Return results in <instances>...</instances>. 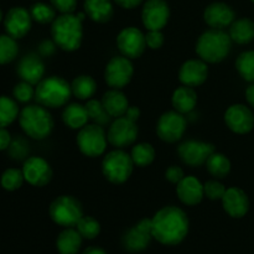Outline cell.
<instances>
[{
  "mask_svg": "<svg viewBox=\"0 0 254 254\" xmlns=\"http://www.w3.org/2000/svg\"><path fill=\"white\" fill-rule=\"evenodd\" d=\"M153 240L151 218H143L134 227L128 230L123 237V246L129 252H143Z\"/></svg>",
  "mask_w": 254,
  "mask_h": 254,
  "instance_id": "cell-15",
  "label": "cell"
},
{
  "mask_svg": "<svg viewBox=\"0 0 254 254\" xmlns=\"http://www.w3.org/2000/svg\"><path fill=\"white\" fill-rule=\"evenodd\" d=\"M12 97L16 102L20 103H29L35 98V88L32 84L21 81L12 89Z\"/></svg>",
  "mask_w": 254,
  "mask_h": 254,
  "instance_id": "cell-40",
  "label": "cell"
},
{
  "mask_svg": "<svg viewBox=\"0 0 254 254\" xmlns=\"http://www.w3.org/2000/svg\"><path fill=\"white\" fill-rule=\"evenodd\" d=\"M56 47L57 46L54 42V40H52V41L45 40V41H42L41 44L39 45V52L41 56H51L55 52V49H56Z\"/></svg>",
  "mask_w": 254,
  "mask_h": 254,
  "instance_id": "cell-47",
  "label": "cell"
},
{
  "mask_svg": "<svg viewBox=\"0 0 254 254\" xmlns=\"http://www.w3.org/2000/svg\"><path fill=\"white\" fill-rule=\"evenodd\" d=\"M71 96V84L59 76L42 78L35 88L36 102L49 109H56L67 106Z\"/></svg>",
  "mask_w": 254,
  "mask_h": 254,
  "instance_id": "cell-5",
  "label": "cell"
},
{
  "mask_svg": "<svg viewBox=\"0 0 254 254\" xmlns=\"http://www.w3.org/2000/svg\"><path fill=\"white\" fill-rule=\"evenodd\" d=\"M205 166L208 173H210V175L217 179V180H222V179L227 178L228 174L231 173L230 159L222 153H216L215 151L207 159Z\"/></svg>",
  "mask_w": 254,
  "mask_h": 254,
  "instance_id": "cell-31",
  "label": "cell"
},
{
  "mask_svg": "<svg viewBox=\"0 0 254 254\" xmlns=\"http://www.w3.org/2000/svg\"><path fill=\"white\" fill-rule=\"evenodd\" d=\"M32 17L29 10L22 6H14L4 17L5 31L12 39L20 40L26 36L31 30Z\"/></svg>",
  "mask_w": 254,
  "mask_h": 254,
  "instance_id": "cell-17",
  "label": "cell"
},
{
  "mask_svg": "<svg viewBox=\"0 0 254 254\" xmlns=\"http://www.w3.org/2000/svg\"><path fill=\"white\" fill-rule=\"evenodd\" d=\"M86 12L61 14L51 25V36L59 49L66 52L78 50L83 40V21Z\"/></svg>",
  "mask_w": 254,
  "mask_h": 254,
  "instance_id": "cell-2",
  "label": "cell"
},
{
  "mask_svg": "<svg viewBox=\"0 0 254 254\" xmlns=\"http://www.w3.org/2000/svg\"><path fill=\"white\" fill-rule=\"evenodd\" d=\"M126 117L128 119H130V121L136 122L139 119V117H140V109L135 106L129 107L128 111H127V113H126Z\"/></svg>",
  "mask_w": 254,
  "mask_h": 254,
  "instance_id": "cell-49",
  "label": "cell"
},
{
  "mask_svg": "<svg viewBox=\"0 0 254 254\" xmlns=\"http://www.w3.org/2000/svg\"><path fill=\"white\" fill-rule=\"evenodd\" d=\"M101 102L107 113L114 119L126 116L127 111L129 108L128 98L121 89L111 88L103 94Z\"/></svg>",
  "mask_w": 254,
  "mask_h": 254,
  "instance_id": "cell-24",
  "label": "cell"
},
{
  "mask_svg": "<svg viewBox=\"0 0 254 254\" xmlns=\"http://www.w3.org/2000/svg\"><path fill=\"white\" fill-rule=\"evenodd\" d=\"M203 20L211 29L225 30L236 20L235 10L225 2H212L203 11Z\"/></svg>",
  "mask_w": 254,
  "mask_h": 254,
  "instance_id": "cell-19",
  "label": "cell"
},
{
  "mask_svg": "<svg viewBox=\"0 0 254 254\" xmlns=\"http://www.w3.org/2000/svg\"><path fill=\"white\" fill-rule=\"evenodd\" d=\"M49 215L56 225L64 228H71L76 227L78 221L83 217V208L81 202L73 196L62 195L52 201Z\"/></svg>",
  "mask_w": 254,
  "mask_h": 254,
  "instance_id": "cell-7",
  "label": "cell"
},
{
  "mask_svg": "<svg viewBox=\"0 0 254 254\" xmlns=\"http://www.w3.org/2000/svg\"><path fill=\"white\" fill-rule=\"evenodd\" d=\"M84 12L94 22L106 24L114 15L111 0H84Z\"/></svg>",
  "mask_w": 254,
  "mask_h": 254,
  "instance_id": "cell-25",
  "label": "cell"
},
{
  "mask_svg": "<svg viewBox=\"0 0 254 254\" xmlns=\"http://www.w3.org/2000/svg\"><path fill=\"white\" fill-rule=\"evenodd\" d=\"M208 77V67L205 61L201 59L188 60L184 62L179 71V79L184 86L195 87L201 86L206 82Z\"/></svg>",
  "mask_w": 254,
  "mask_h": 254,
  "instance_id": "cell-20",
  "label": "cell"
},
{
  "mask_svg": "<svg viewBox=\"0 0 254 254\" xmlns=\"http://www.w3.org/2000/svg\"><path fill=\"white\" fill-rule=\"evenodd\" d=\"M188 128V121L184 114L176 111L165 112L156 123V134L165 143L181 140Z\"/></svg>",
  "mask_w": 254,
  "mask_h": 254,
  "instance_id": "cell-11",
  "label": "cell"
},
{
  "mask_svg": "<svg viewBox=\"0 0 254 254\" xmlns=\"http://www.w3.org/2000/svg\"><path fill=\"white\" fill-rule=\"evenodd\" d=\"M30 14L34 21L39 24L46 25L52 24L54 20L56 19V9L52 5H47L45 2H35L30 7Z\"/></svg>",
  "mask_w": 254,
  "mask_h": 254,
  "instance_id": "cell-37",
  "label": "cell"
},
{
  "mask_svg": "<svg viewBox=\"0 0 254 254\" xmlns=\"http://www.w3.org/2000/svg\"><path fill=\"white\" fill-rule=\"evenodd\" d=\"M146 46L150 50H159L163 47L165 42V37L161 30H149L148 34L145 35Z\"/></svg>",
  "mask_w": 254,
  "mask_h": 254,
  "instance_id": "cell-42",
  "label": "cell"
},
{
  "mask_svg": "<svg viewBox=\"0 0 254 254\" xmlns=\"http://www.w3.org/2000/svg\"><path fill=\"white\" fill-rule=\"evenodd\" d=\"M232 40L223 30L210 29L203 32L196 42V54L206 64H218L230 55Z\"/></svg>",
  "mask_w": 254,
  "mask_h": 254,
  "instance_id": "cell-4",
  "label": "cell"
},
{
  "mask_svg": "<svg viewBox=\"0 0 254 254\" xmlns=\"http://www.w3.org/2000/svg\"><path fill=\"white\" fill-rule=\"evenodd\" d=\"M76 230L83 240H94L101 233V223L92 216H83L76 225Z\"/></svg>",
  "mask_w": 254,
  "mask_h": 254,
  "instance_id": "cell-39",
  "label": "cell"
},
{
  "mask_svg": "<svg viewBox=\"0 0 254 254\" xmlns=\"http://www.w3.org/2000/svg\"><path fill=\"white\" fill-rule=\"evenodd\" d=\"M62 121L68 128L79 130L84 126H87L89 121L86 106H82L79 103H69L64 106V112H62Z\"/></svg>",
  "mask_w": 254,
  "mask_h": 254,
  "instance_id": "cell-27",
  "label": "cell"
},
{
  "mask_svg": "<svg viewBox=\"0 0 254 254\" xmlns=\"http://www.w3.org/2000/svg\"><path fill=\"white\" fill-rule=\"evenodd\" d=\"M165 178L169 183L176 184V185H178V184L185 178V174H184V170L180 168V166L171 165L170 168L166 169Z\"/></svg>",
  "mask_w": 254,
  "mask_h": 254,
  "instance_id": "cell-45",
  "label": "cell"
},
{
  "mask_svg": "<svg viewBox=\"0 0 254 254\" xmlns=\"http://www.w3.org/2000/svg\"><path fill=\"white\" fill-rule=\"evenodd\" d=\"M215 146L201 140H186L178 148V154L184 164L192 168L205 165L207 159L215 153Z\"/></svg>",
  "mask_w": 254,
  "mask_h": 254,
  "instance_id": "cell-13",
  "label": "cell"
},
{
  "mask_svg": "<svg viewBox=\"0 0 254 254\" xmlns=\"http://www.w3.org/2000/svg\"><path fill=\"white\" fill-rule=\"evenodd\" d=\"M19 106L14 98L0 96V128H6L19 118Z\"/></svg>",
  "mask_w": 254,
  "mask_h": 254,
  "instance_id": "cell-32",
  "label": "cell"
},
{
  "mask_svg": "<svg viewBox=\"0 0 254 254\" xmlns=\"http://www.w3.org/2000/svg\"><path fill=\"white\" fill-rule=\"evenodd\" d=\"M123 9H134L143 2V0H114Z\"/></svg>",
  "mask_w": 254,
  "mask_h": 254,
  "instance_id": "cell-48",
  "label": "cell"
},
{
  "mask_svg": "<svg viewBox=\"0 0 254 254\" xmlns=\"http://www.w3.org/2000/svg\"><path fill=\"white\" fill-rule=\"evenodd\" d=\"M17 119L22 131L35 140L46 139L54 130V118L49 108L41 104H29L24 107Z\"/></svg>",
  "mask_w": 254,
  "mask_h": 254,
  "instance_id": "cell-3",
  "label": "cell"
},
{
  "mask_svg": "<svg viewBox=\"0 0 254 254\" xmlns=\"http://www.w3.org/2000/svg\"><path fill=\"white\" fill-rule=\"evenodd\" d=\"M170 17V7L165 0H148L141 10V21L146 30H163Z\"/></svg>",
  "mask_w": 254,
  "mask_h": 254,
  "instance_id": "cell-16",
  "label": "cell"
},
{
  "mask_svg": "<svg viewBox=\"0 0 254 254\" xmlns=\"http://www.w3.org/2000/svg\"><path fill=\"white\" fill-rule=\"evenodd\" d=\"M19 54L16 40L9 35H0V64H7L14 61Z\"/></svg>",
  "mask_w": 254,
  "mask_h": 254,
  "instance_id": "cell-36",
  "label": "cell"
},
{
  "mask_svg": "<svg viewBox=\"0 0 254 254\" xmlns=\"http://www.w3.org/2000/svg\"><path fill=\"white\" fill-rule=\"evenodd\" d=\"M11 134L6 128H0V151L7 150L11 145Z\"/></svg>",
  "mask_w": 254,
  "mask_h": 254,
  "instance_id": "cell-46",
  "label": "cell"
},
{
  "mask_svg": "<svg viewBox=\"0 0 254 254\" xmlns=\"http://www.w3.org/2000/svg\"><path fill=\"white\" fill-rule=\"evenodd\" d=\"M174 109L181 114H189L195 109L197 104V94L192 87L181 86L174 91L171 97Z\"/></svg>",
  "mask_w": 254,
  "mask_h": 254,
  "instance_id": "cell-26",
  "label": "cell"
},
{
  "mask_svg": "<svg viewBox=\"0 0 254 254\" xmlns=\"http://www.w3.org/2000/svg\"><path fill=\"white\" fill-rule=\"evenodd\" d=\"M153 238L164 246H178L189 233L190 222L185 211L178 206H165L151 218Z\"/></svg>",
  "mask_w": 254,
  "mask_h": 254,
  "instance_id": "cell-1",
  "label": "cell"
},
{
  "mask_svg": "<svg viewBox=\"0 0 254 254\" xmlns=\"http://www.w3.org/2000/svg\"><path fill=\"white\" fill-rule=\"evenodd\" d=\"M139 129L136 127V122L130 121L126 116L116 118L109 124L108 143L116 149H124L135 143L138 138Z\"/></svg>",
  "mask_w": 254,
  "mask_h": 254,
  "instance_id": "cell-9",
  "label": "cell"
},
{
  "mask_svg": "<svg viewBox=\"0 0 254 254\" xmlns=\"http://www.w3.org/2000/svg\"><path fill=\"white\" fill-rule=\"evenodd\" d=\"M27 144L25 141H22L21 139H16V140L11 141V145H10L9 151L11 158L20 160V159H24L25 155L27 154Z\"/></svg>",
  "mask_w": 254,
  "mask_h": 254,
  "instance_id": "cell-44",
  "label": "cell"
},
{
  "mask_svg": "<svg viewBox=\"0 0 254 254\" xmlns=\"http://www.w3.org/2000/svg\"><path fill=\"white\" fill-rule=\"evenodd\" d=\"M22 174L25 181L35 188H44L52 180V169L50 164L41 156H30L24 161Z\"/></svg>",
  "mask_w": 254,
  "mask_h": 254,
  "instance_id": "cell-14",
  "label": "cell"
},
{
  "mask_svg": "<svg viewBox=\"0 0 254 254\" xmlns=\"http://www.w3.org/2000/svg\"><path fill=\"white\" fill-rule=\"evenodd\" d=\"M134 67L131 60L126 56H114L107 64L104 69V79L111 88L122 89L131 81Z\"/></svg>",
  "mask_w": 254,
  "mask_h": 254,
  "instance_id": "cell-10",
  "label": "cell"
},
{
  "mask_svg": "<svg viewBox=\"0 0 254 254\" xmlns=\"http://www.w3.org/2000/svg\"><path fill=\"white\" fill-rule=\"evenodd\" d=\"M72 96L81 101H88L96 94L97 82L88 74H79L71 83Z\"/></svg>",
  "mask_w": 254,
  "mask_h": 254,
  "instance_id": "cell-30",
  "label": "cell"
},
{
  "mask_svg": "<svg viewBox=\"0 0 254 254\" xmlns=\"http://www.w3.org/2000/svg\"><path fill=\"white\" fill-rule=\"evenodd\" d=\"M77 146L83 155L88 158H98L106 153L108 138L104 127L98 124H87L78 130Z\"/></svg>",
  "mask_w": 254,
  "mask_h": 254,
  "instance_id": "cell-8",
  "label": "cell"
},
{
  "mask_svg": "<svg viewBox=\"0 0 254 254\" xmlns=\"http://www.w3.org/2000/svg\"><path fill=\"white\" fill-rule=\"evenodd\" d=\"M178 197L184 205L196 206L205 197L203 184L195 176H185L176 186Z\"/></svg>",
  "mask_w": 254,
  "mask_h": 254,
  "instance_id": "cell-23",
  "label": "cell"
},
{
  "mask_svg": "<svg viewBox=\"0 0 254 254\" xmlns=\"http://www.w3.org/2000/svg\"><path fill=\"white\" fill-rule=\"evenodd\" d=\"M82 254H107L103 248L99 247H88L82 252Z\"/></svg>",
  "mask_w": 254,
  "mask_h": 254,
  "instance_id": "cell-51",
  "label": "cell"
},
{
  "mask_svg": "<svg viewBox=\"0 0 254 254\" xmlns=\"http://www.w3.org/2000/svg\"><path fill=\"white\" fill-rule=\"evenodd\" d=\"M252 1H253V2H254V0H252Z\"/></svg>",
  "mask_w": 254,
  "mask_h": 254,
  "instance_id": "cell-53",
  "label": "cell"
},
{
  "mask_svg": "<svg viewBox=\"0 0 254 254\" xmlns=\"http://www.w3.org/2000/svg\"><path fill=\"white\" fill-rule=\"evenodd\" d=\"M236 68L245 81L254 83V51H245L236 60Z\"/></svg>",
  "mask_w": 254,
  "mask_h": 254,
  "instance_id": "cell-35",
  "label": "cell"
},
{
  "mask_svg": "<svg viewBox=\"0 0 254 254\" xmlns=\"http://www.w3.org/2000/svg\"><path fill=\"white\" fill-rule=\"evenodd\" d=\"M82 236L73 227L64 228L56 240V248L60 254H77L81 250Z\"/></svg>",
  "mask_w": 254,
  "mask_h": 254,
  "instance_id": "cell-28",
  "label": "cell"
},
{
  "mask_svg": "<svg viewBox=\"0 0 254 254\" xmlns=\"http://www.w3.org/2000/svg\"><path fill=\"white\" fill-rule=\"evenodd\" d=\"M223 210L233 218H242L250 211V198L240 188H230L222 197Z\"/></svg>",
  "mask_w": 254,
  "mask_h": 254,
  "instance_id": "cell-21",
  "label": "cell"
},
{
  "mask_svg": "<svg viewBox=\"0 0 254 254\" xmlns=\"http://www.w3.org/2000/svg\"><path fill=\"white\" fill-rule=\"evenodd\" d=\"M117 46L123 56L130 60L139 59L148 47L145 35L134 26L126 27L119 32L117 36Z\"/></svg>",
  "mask_w": 254,
  "mask_h": 254,
  "instance_id": "cell-12",
  "label": "cell"
},
{
  "mask_svg": "<svg viewBox=\"0 0 254 254\" xmlns=\"http://www.w3.org/2000/svg\"><path fill=\"white\" fill-rule=\"evenodd\" d=\"M16 71L21 81L35 86L44 78L45 64L37 55H25L17 64Z\"/></svg>",
  "mask_w": 254,
  "mask_h": 254,
  "instance_id": "cell-22",
  "label": "cell"
},
{
  "mask_svg": "<svg viewBox=\"0 0 254 254\" xmlns=\"http://www.w3.org/2000/svg\"><path fill=\"white\" fill-rule=\"evenodd\" d=\"M56 11L61 14H73L77 7V0H50Z\"/></svg>",
  "mask_w": 254,
  "mask_h": 254,
  "instance_id": "cell-43",
  "label": "cell"
},
{
  "mask_svg": "<svg viewBox=\"0 0 254 254\" xmlns=\"http://www.w3.org/2000/svg\"><path fill=\"white\" fill-rule=\"evenodd\" d=\"M246 99H247L248 104L254 108V83L246 89Z\"/></svg>",
  "mask_w": 254,
  "mask_h": 254,
  "instance_id": "cell-50",
  "label": "cell"
},
{
  "mask_svg": "<svg viewBox=\"0 0 254 254\" xmlns=\"http://www.w3.org/2000/svg\"><path fill=\"white\" fill-rule=\"evenodd\" d=\"M130 156L134 165L139 168H145L155 160V149L149 143L135 144L131 149Z\"/></svg>",
  "mask_w": 254,
  "mask_h": 254,
  "instance_id": "cell-33",
  "label": "cell"
},
{
  "mask_svg": "<svg viewBox=\"0 0 254 254\" xmlns=\"http://www.w3.org/2000/svg\"><path fill=\"white\" fill-rule=\"evenodd\" d=\"M203 190H205L206 197L212 201H217L222 200L227 189L225 188L222 183H220L217 179H215V180H210L206 184H203Z\"/></svg>",
  "mask_w": 254,
  "mask_h": 254,
  "instance_id": "cell-41",
  "label": "cell"
},
{
  "mask_svg": "<svg viewBox=\"0 0 254 254\" xmlns=\"http://www.w3.org/2000/svg\"><path fill=\"white\" fill-rule=\"evenodd\" d=\"M86 106L87 112H88V117L94 124H98L101 127H106L108 124H111L112 117L107 113V111L104 109L103 104L101 101H97V99H88Z\"/></svg>",
  "mask_w": 254,
  "mask_h": 254,
  "instance_id": "cell-34",
  "label": "cell"
},
{
  "mask_svg": "<svg viewBox=\"0 0 254 254\" xmlns=\"http://www.w3.org/2000/svg\"><path fill=\"white\" fill-rule=\"evenodd\" d=\"M225 123L233 133L247 134L254 127V114L245 104H232L225 112Z\"/></svg>",
  "mask_w": 254,
  "mask_h": 254,
  "instance_id": "cell-18",
  "label": "cell"
},
{
  "mask_svg": "<svg viewBox=\"0 0 254 254\" xmlns=\"http://www.w3.org/2000/svg\"><path fill=\"white\" fill-rule=\"evenodd\" d=\"M25 178L22 170L16 168H10L6 169L4 173L1 174V178H0V185L4 190L6 191H16L24 184Z\"/></svg>",
  "mask_w": 254,
  "mask_h": 254,
  "instance_id": "cell-38",
  "label": "cell"
},
{
  "mask_svg": "<svg viewBox=\"0 0 254 254\" xmlns=\"http://www.w3.org/2000/svg\"><path fill=\"white\" fill-rule=\"evenodd\" d=\"M134 163L131 156L123 149H114L106 154L102 161L103 176L114 185L124 184L133 173Z\"/></svg>",
  "mask_w": 254,
  "mask_h": 254,
  "instance_id": "cell-6",
  "label": "cell"
},
{
  "mask_svg": "<svg viewBox=\"0 0 254 254\" xmlns=\"http://www.w3.org/2000/svg\"><path fill=\"white\" fill-rule=\"evenodd\" d=\"M230 37L238 45H247L254 40V22L248 17L235 20L230 26Z\"/></svg>",
  "mask_w": 254,
  "mask_h": 254,
  "instance_id": "cell-29",
  "label": "cell"
},
{
  "mask_svg": "<svg viewBox=\"0 0 254 254\" xmlns=\"http://www.w3.org/2000/svg\"><path fill=\"white\" fill-rule=\"evenodd\" d=\"M2 19H4V17H2V11H1V9H0V22L2 21Z\"/></svg>",
  "mask_w": 254,
  "mask_h": 254,
  "instance_id": "cell-52",
  "label": "cell"
}]
</instances>
